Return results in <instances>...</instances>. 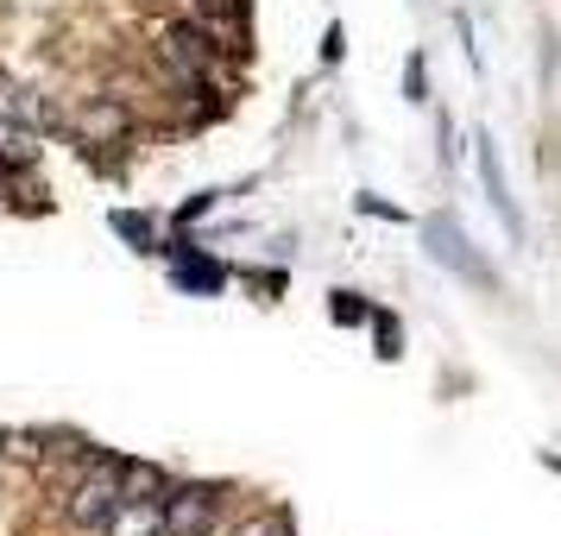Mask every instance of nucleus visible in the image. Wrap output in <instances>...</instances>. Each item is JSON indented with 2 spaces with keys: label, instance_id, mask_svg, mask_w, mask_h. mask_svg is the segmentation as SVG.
Wrapping results in <instances>:
<instances>
[{
  "label": "nucleus",
  "instance_id": "obj_1",
  "mask_svg": "<svg viewBox=\"0 0 561 536\" xmlns=\"http://www.w3.org/2000/svg\"><path fill=\"white\" fill-rule=\"evenodd\" d=\"M127 505V460H107V455H89L82 474L64 486V517L77 531H107V517Z\"/></svg>",
  "mask_w": 561,
  "mask_h": 536
},
{
  "label": "nucleus",
  "instance_id": "obj_2",
  "mask_svg": "<svg viewBox=\"0 0 561 536\" xmlns=\"http://www.w3.org/2000/svg\"><path fill=\"white\" fill-rule=\"evenodd\" d=\"M221 45L208 38L196 20H171V26H158V64L171 70V82H178L183 95L190 89H208V82L221 77Z\"/></svg>",
  "mask_w": 561,
  "mask_h": 536
},
{
  "label": "nucleus",
  "instance_id": "obj_3",
  "mask_svg": "<svg viewBox=\"0 0 561 536\" xmlns=\"http://www.w3.org/2000/svg\"><path fill=\"white\" fill-rule=\"evenodd\" d=\"M221 517V486H171L164 492V531L171 536H208Z\"/></svg>",
  "mask_w": 561,
  "mask_h": 536
},
{
  "label": "nucleus",
  "instance_id": "obj_4",
  "mask_svg": "<svg viewBox=\"0 0 561 536\" xmlns=\"http://www.w3.org/2000/svg\"><path fill=\"white\" fill-rule=\"evenodd\" d=\"M77 133H82V146H121V139L133 133V114L121 102H89L82 121H77Z\"/></svg>",
  "mask_w": 561,
  "mask_h": 536
},
{
  "label": "nucleus",
  "instance_id": "obj_5",
  "mask_svg": "<svg viewBox=\"0 0 561 536\" xmlns=\"http://www.w3.org/2000/svg\"><path fill=\"white\" fill-rule=\"evenodd\" d=\"M102 536H171L164 531V499H127V505L107 517Z\"/></svg>",
  "mask_w": 561,
  "mask_h": 536
},
{
  "label": "nucleus",
  "instance_id": "obj_6",
  "mask_svg": "<svg viewBox=\"0 0 561 536\" xmlns=\"http://www.w3.org/2000/svg\"><path fill=\"white\" fill-rule=\"evenodd\" d=\"M26 164H38V133L20 114H0V171H26Z\"/></svg>",
  "mask_w": 561,
  "mask_h": 536
},
{
  "label": "nucleus",
  "instance_id": "obj_7",
  "mask_svg": "<svg viewBox=\"0 0 561 536\" xmlns=\"http://www.w3.org/2000/svg\"><path fill=\"white\" fill-rule=\"evenodd\" d=\"M430 240H435V259H442V265H460V272H467L473 284H485V278H492V272H485L480 259L467 253V233H460V228H448V221H435V228H430Z\"/></svg>",
  "mask_w": 561,
  "mask_h": 536
},
{
  "label": "nucleus",
  "instance_id": "obj_8",
  "mask_svg": "<svg viewBox=\"0 0 561 536\" xmlns=\"http://www.w3.org/2000/svg\"><path fill=\"white\" fill-rule=\"evenodd\" d=\"M171 492V480L158 474V467H139V460H127V499H164Z\"/></svg>",
  "mask_w": 561,
  "mask_h": 536
},
{
  "label": "nucleus",
  "instance_id": "obj_9",
  "mask_svg": "<svg viewBox=\"0 0 561 536\" xmlns=\"http://www.w3.org/2000/svg\"><path fill=\"white\" fill-rule=\"evenodd\" d=\"M247 536H297V524H290V511H265V517H253V524H247Z\"/></svg>",
  "mask_w": 561,
  "mask_h": 536
},
{
  "label": "nucleus",
  "instance_id": "obj_10",
  "mask_svg": "<svg viewBox=\"0 0 561 536\" xmlns=\"http://www.w3.org/2000/svg\"><path fill=\"white\" fill-rule=\"evenodd\" d=\"M334 322H366V304H354L347 290H334Z\"/></svg>",
  "mask_w": 561,
  "mask_h": 536
}]
</instances>
